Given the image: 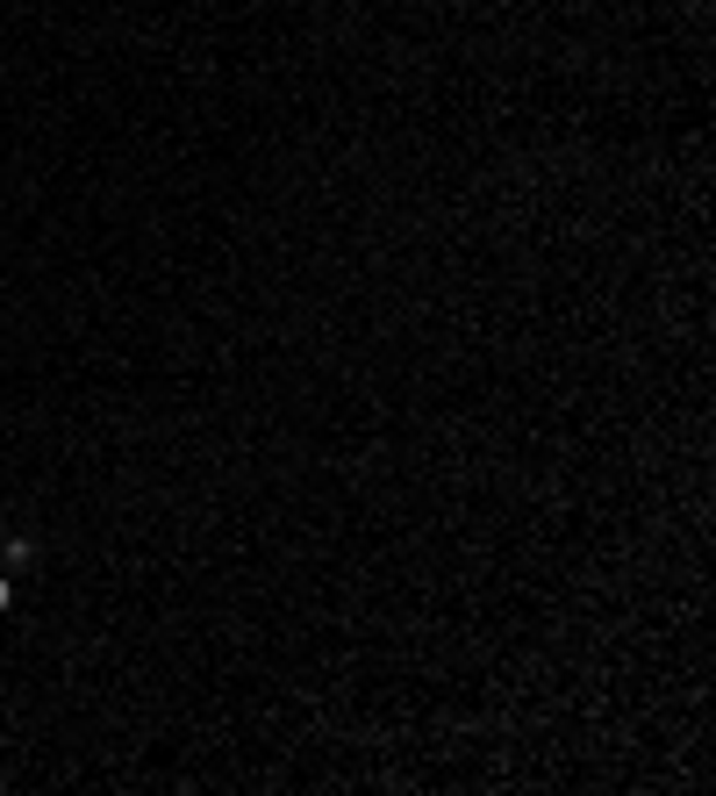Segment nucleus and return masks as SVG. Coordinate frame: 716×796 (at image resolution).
I'll list each match as a JSON object with an SVG mask.
<instances>
[{"instance_id":"nucleus-1","label":"nucleus","mask_w":716,"mask_h":796,"mask_svg":"<svg viewBox=\"0 0 716 796\" xmlns=\"http://www.w3.org/2000/svg\"><path fill=\"white\" fill-rule=\"evenodd\" d=\"M8 596H15V589H8V574H0V610H8Z\"/></svg>"}]
</instances>
